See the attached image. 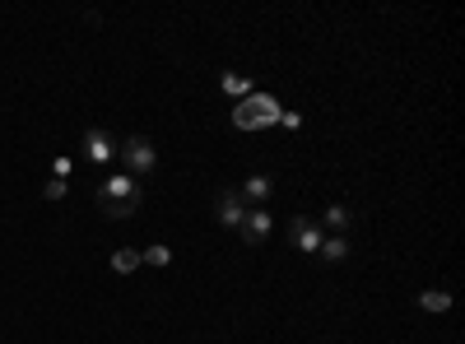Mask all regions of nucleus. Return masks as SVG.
<instances>
[{
  "label": "nucleus",
  "mask_w": 465,
  "mask_h": 344,
  "mask_svg": "<svg viewBox=\"0 0 465 344\" xmlns=\"http://www.w3.org/2000/svg\"><path fill=\"white\" fill-rule=\"evenodd\" d=\"M52 172H56V182H70L74 163H70V159H56V163H52Z\"/></svg>",
  "instance_id": "obj_14"
},
{
  "label": "nucleus",
  "mask_w": 465,
  "mask_h": 344,
  "mask_svg": "<svg viewBox=\"0 0 465 344\" xmlns=\"http://www.w3.org/2000/svg\"><path fill=\"white\" fill-rule=\"evenodd\" d=\"M140 205H144V186H140L135 177H126V172L103 177V186H98V210H103L107 219H131V214H140Z\"/></svg>",
  "instance_id": "obj_1"
},
{
  "label": "nucleus",
  "mask_w": 465,
  "mask_h": 344,
  "mask_svg": "<svg viewBox=\"0 0 465 344\" xmlns=\"http://www.w3.org/2000/svg\"><path fill=\"white\" fill-rule=\"evenodd\" d=\"M168 260H173V251H168L163 242H159V247H144V251H140V265H168Z\"/></svg>",
  "instance_id": "obj_13"
},
{
  "label": "nucleus",
  "mask_w": 465,
  "mask_h": 344,
  "mask_svg": "<svg viewBox=\"0 0 465 344\" xmlns=\"http://www.w3.org/2000/svg\"><path fill=\"white\" fill-rule=\"evenodd\" d=\"M270 228H275V219H270L265 210H247V219H242L238 233H242V242H247V247H261V242L270 238Z\"/></svg>",
  "instance_id": "obj_8"
},
{
  "label": "nucleus",
  "mask_w": 465,
  "mask_h": 344,
  "mask_svg": "<svg viewBox=\"0 0 465 344\" xmlns=\"http://www.w3.org/2000/svg\"><path fill=\"white\" fill-rule=\"evenodd\" d=\"M289 238H293V247H298L302 256H317V247H322V228H317V219L293 214V219H289Z\"/></svg>",
  "instance_id": "obj_5"
},
{
  "label": "nucleus",
  "mask_w": 465,
  "mask_h": 344,
  "mask_svg": "<svg viewBox=\"0 0 465 344\" xmlns=\"http://www.w3.org/2000/svg\"><path fill=\"white\" fill-rule=\"evenodd\" d=\"M419 308L423 312H447L451 308V293L447 289H429V293H419Z\"/></svg>",
  "instance_id": "obj_11"
},
{
  "label": "nucleus",
  "mask_w": 465,
  "mask_h": 344,
  "mask_svg": "<svg viewBox=\"0 0 465 344\" xmlns=\"http://www.w3.org/2000/svg\"><path fill=\"white\" fill-rule=\"evenodd\" d=\"M112 159H116V140H112L103 126H89V131H84V163L107 168Z\"/></svg>",
  "instance_id": "obj_4"
},
{
  "label": "nucleus",
  "mask_w": 465,
  "mask_h": 344,
  "mask_svg": "<svg viewBox=\"0 0 465 344\" xmlns=\"http://www.w3.org/2000/svg\"><path fill=\"white\" fill-rule=\"evenodd\" d=\"M270 112H275L270 103H247V107L238 112V126H265V122H270Z\"/></svg>",
  "instance_id": "obj_10"
},
{
  "label": "nucleus",
  "mask_w": 465,
  "mask_h": 344,
  "mask_svg": "<svg viewBox=\"0 0 465 344\" xmlns=\"http://www.w3.org/2000/svg\"><path fill=\"white\" fill-rule=\"evenodd\" d=\"M116 159H122V172H126V177L144 182L153 168H159V149H153L149 135H131L122 149H116Z\"/></svg>",
  "instance_id": "obj_2"
},
{
  "label": "nucleus",
  "mask_w": 465,
  "mask_h": 344,
  "mask_svg": "<svg viewBox=\"0 0 465 344\" xmlns=\"http://www.w3.org/2000/svg\"><path fill=\"white\" fill-rule=\"evenodd\" d=\"M135 265H140V251H135V247H122V251L112 256V270H116V275H131Z\"/></svg>",
  "instance_id": "obj_12"
},
{
  "label": "nucleus",
  "mask_w": 465,
  "mask_h": 344,
  "mask_svg": "<svg viewBox=\"0 0 465 344\" xmlns=\"http://www.w3.org/2000/svg\"><path fill=\"white\" fill-rule=\"evenodd\" d=\"M317 228H322L326 238H344L349 228H354V210H349V205H326V214L317 219Z\"/></svg>",
  "instance_id": "obj_7"
},
{
  "label": "nucleus",
  "mask_w": 465,
  "mask_h": 344,
  "mask_svg": "<svg viewBox=\"0 0 465 344\" xmlns=\"http://www.w3.org/2000/svg\"><path fill=\"white\" fill-rule=\"evenodd\" d=\"M65 191H70V186H65V182H56V177H52V182H47V201H61V196H65Z\"/></svg>",
  "instance_id": "obj_15"
},
{
  "label": "nucleus",
  "mask_w": 465,
  "mask_h": 344,
  "mask_svg": "<svg viewBox=\"0 0 465 344\" xmlns=\"http://www.w3.org/2000/svg\"><path fill=\"white\" fill-rule=\"evenodd\" d=\"M238 196H242L247 210H265V201L275 196V182H270L265 172H256V177H247V182L238 186Z\"/></svg>",
  "instance_id": "obj_6"
},
{
  "label": "nucleus",
  "mask_w": 465,
  "mask_h": 344,
  "mask_svg": "<svg viewBox=\"0 0 465 344\" xmlns=\"http://www.w3.org/2000/svg\"><path fill=\"white\" fill-rule=\"evenodd\" d=\"M242 219H247V205H242V196H238V186L219 191V201H214V223H219V228H232V233H238Z\"/></svg>",
  "instance_id": "obj_3"
},
{
  "label": "nucleus",
  "mask_w": 465,
  "mask_h": 344,
  "mask_svg": "<svg viewBox=\"0 0 465 344\" xmlns=\"http://www.w3.org/2000/svg\"><path fill=\"white\" fill-rule=\"evenodd\" d=\"M349 256V242L344 238H326L322 233V247H317V260H326V265H340Z\"/></svg>",
  "instance_id": "obj_9"
}]
</instances>
